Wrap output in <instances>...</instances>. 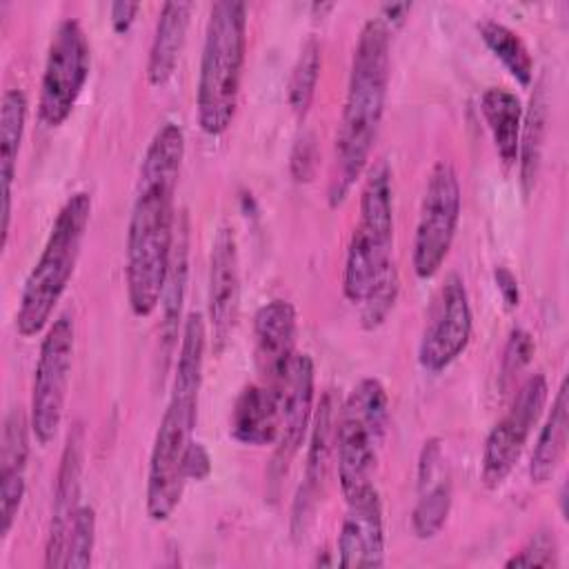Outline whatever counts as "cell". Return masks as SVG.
<instances>
[{"mask_svg":"<svg viewBox=\"0 0 569 569\" xmlns=\"http://www.w3.org/2000/svg\"><path fill=\"white\" fill-rule=\"evenodd\" d=\"M182 158V127L171 120L162 122L142 156L127 227V298L138 318H149L162 298L178 224L176 189Z\"/></svg>","mask_w":569,"mask_h":569,"instance_id":"cell-1","label":"cell"},{"mask_svg":"<svg viewBox=\"0 0 569 569\" xmlns=\"http://www.w3.org/2000/svg\"><path fill=\"white\" fill-rule=\"evenodd\" d=\"M282 420V391L269 385H247L238 393L231 418L229 433L236 442L249 447L276 445Z\"/></svg>","mask_w":569,"mask_h":569,"instance_id":"cell-21","label":"cell"},{"mask_svg":"<svg viewBox=\"0 0 569 569\" xmlns=\"http://www.w3.org/2000/svg\"><path fill=\"white\" fill-rule=\"evenodd\" d=\"M389 420V396L378 378H362L345 398L336 425V465L347 498L373 485Z\"/></svg>","mask_w":569,"mask_h":569,"instance_id":"cell-7","label":"cell"},{"mask_svg":"<svg viewBox=\"0 0 569 569\" xmlns=\"http://www.w3.org/2000/svg\"><path fill=\"white\" fill-rule=\"evenodd\" d=\"M493 280H496V287L502 296V302L509 307V309H516L520 305V287H518V280L516 276L511 273L509 267H496L493 269Z\"/></svg>","mask_w":569,"mask_h":569,"instance_id":"cell-35","label":"cell"},{"mask_svg":"<svg viewBox=\"0 0 569 569\" xmlns=\"http://www.w3.org/2000/svg\"><path fill=\"white\" fill-rule=\"evenodd\" d=\"M389 27L369 18L356 40L347 96L336 131L333 167L329 178V204L338 207L367 169L389 89Z\"/></svg>","mask_w":569,"mask_h":569,"instance_id":"cell-3","label":"cell"},{"mask_svg":"<svg viewBox=\"0 0 569 569\" xmlns=\"http://www.w3.org/2000/svg\"><path fill=\"white\" fill-rule=\"evenodd\" d=\"M298 316L289 300L273 298L264 302L253 318L256 365L262 382L282 391L296 358Z\"/></svg>","mask_w":569,"mask_h":569,"instance_id":"cell-17","label":"cell"},{"mask_svg":"<svg viewBox=\"0 0 569 569\" xmlns=\"http://www.w3.org/2000/svg\"><path fill=\"white\" fill-rule=\"evenodd\" d=\"M204 347V318L200 311H191L182 325L171 396L149 456L144 509L156 522L167 520L176 511L187 485L184 458L193 442V429L198 422Z\"/></svg>","mask_w":569,"mask_h":569,"instance_id":"cell-2","label":"cell"},{"mask_svg":"<svg viewBox=\"0 0 569 569\" xmlns=\"http://www.w3.org/2000/svg\"><path fill=\"white\" fill-rule=\"evenodd\" d=\"M547 124H549V100L547 89L542 82L536 84L527 111H522V127H520V140H518V176H520V189L525 198L533 191L540 164H542V149L547 138Z\"/></svg>","mask_w":569,"mask_h":569,"instance_id":"cell-27","label":"cell"},{"mask_svg":"<svg viewBox=\"0 0 569 569\" xmlns=\"http://www.w3.org/2000/svg\"><path fill=\"white\" fill-rule=\"evenodd\" d=\"M318 167V147H316V136L311 131L302 133L291 151L289 169L296 182H309L316 173Z\"/></svg>","mask_w":569,"mask_h":569,"instance_id":"cell-33","label":"cell"},{"mask_svg":"<svg viewBox=\"0 0 569 569\" xmlns=\"http://www.w3.org/2000/svg\"><path fill=\"white\" fill-rule=\"evenodd\" d=\"M76 327L69 311L60 313L47 329L31 382L29 422L38 445H49L62 422L71 362H73Z\"/></svg>","mask_w":569,"mask_h":569,"instance_id":"cell-9","label":"cell"},{"mask_svg":"<svg viewBox=\"0 0 569 569\" xmlns=\"http://www.w3.org/2000/svg\"><path fill=\"white\" fill-rule=\"evenodd\" d=\"M138 11H140V4H138V2H127V0L111 2V7H109V20H111L113 31H116V33H127L129 27L133 24Z\"/></svg>","mask_w":569,"mask_h":569,"instance_id":"cell-36","label":"cell"},{"mask_svg":"<svg viewBox=\"0 0 569 569\" xmlns=\"http://www.w3.org/2000/svg\"><path fill=\"white\" fill-rule=\"evenodd\" d=\"M96 542V511L91 505H80L69 538H67V553L64 567L67 569H87L91 565Z\"/></svg>","mask_w":569,"mask_h":569,"instance_id":"cell-30","label":"cell"},{"mask_svg":"<svg viewBox=\"0 0 569 569\" xmlns=\"http://www.w3.org/2000/svg\"><path fill=\"white\" fill-rule=\"evenodd\" d=\"M82 462H84V431L80 425H73L67 433L60 465L53 485V500H51V516L47 527V542H44V567H64L67 553V538L73 525V518L80 509V478H82Z\"/></svg>","mask_w":569,"mask_h":569,"instance_id":"cell-16","label":"cell"},{"mask_svg":"<svg viewBox=\"0 0 569 569\" xmlns=\"http://www.w3.org/2000/svg\"><path fill=\"white\" fill-rule=\"evenodd\" d=\"M338 565L347 569L385 565V520L376 485L347 498L338 533Z\"/></svg>","mask_w":569,"mask_h":569,"instance_id":"cell-18","label":"cell"},{"mask_svg":"<svg viewBox=\"0 0 569 569\" xmlns=\"http://www.w3.org/2000/svg\"><path fill=\"white\" fill-rule=\"evenodd\" d=\"M558 565H560L558 542H556L553 531H549V529H538L527 540V545L505 562L507 569H513V567H558Z\"/></svg>","mask_w":569,"mask_h":569,"instance_id":"cell-31","label":"cell"},{"mask_svg":"<svg viewBox=\"0 0 569 569\" xmlns=\"http://www.w3.org/2000/svg\"><path fill=\"white\" fill-rule=\"evenodd\" d=\"M191 9V2H164L160 7L147 60V80L151 87L167 84L176 73L187 40Z\"/></svg>","mask_w":569,"mask_h":569,"instance_id":"cell-22","label":"cell"},{"mask_svg":"<svg viewBox=\"0 0 569 569\" xmlns=\"http://www.w3.org/2000/svg\"><path fill=\"white\" fill-rule=\"evenodd\" d=\"M27 96L22 89H7L0 104V193H2V247L9 238L13 178L27 122Z\"/></svg>","mask_w":569,"mask_h":569,"instance_id":"cell-23","label":"cell"},{"mask_svg":"<svg viewBox=\"0 0 569 569\" xmlns=\"http://www.w3.org/2000/svg\"><path fill=\"white\" fill-rule=\"evenodd\" d=\"M536 351L533 336L527 329H511L505 351H502V362H500V387L507 389L511 380L531 362V356Z\"/></svg>","mask_w":569,"mask_h":569,"instance_id":"cell-32","label":"cell"},{"mask_svg":"<svg viewBox=\"0 0 569 569\" xmlns=\"http://www.w3.org/2000/svg\"><path fill=\"white\" fill-rule=\"evenodd\" d=\"M187 273H189V218L184 211L178 216L176 224V238L169 256L164 289L160 298V336L164 340V349L169 351L178 338V325L182 313V300L187 291Z\"/></svg>","mask_w":569,"mask_h":569,"instance_id":"cell-25","label":"cell"},{"mask_svg":"<svg viewBox=\"0 0 569 569\" xmlns=\"http://www.w3.org/2000/svg\"><path fill=\"white\" fill-rule=\"evenodd\" d=\"M445 462L442 440H425L418 456V500L411 511V529L420 540L438 536L451 511L453 482Z\"/></svg>","mask_w":569,"mask_h":569,"instance_id":"cell-19","label":"cell"},{"mask_svg":"<svg viewBox=\"0 0 569 569\" xmlns=\"http://www.w3.org/2000/svg\"><path fill=\"white\" fill-rule=\"evenodd\" d=\"M338 400L333 391H325L309 427V447L305 462V478L293 500L291 531L293 536H305L318 502L322 500L325 485L329 478V467L336 456V425H338Z\"/></svg>","mask_w":569,"mask_h":569,"instance_id":"cell-14","label":"cell"},{"mask_svg":"<svg viewBox=\"0 0 569 569\" xmlns=\"http://www.w3.org/2000/svg\"><path fill=\"white\" fill-rule=\"evenodd\" d=\"M320 67H322L320 42L313 36H309L296 58V64L291 69L289 84H287V100H289L291 111L298 118H305L313 102L316 84L320 78Z\"/></svg>","mask_w":569,"mask_h":569,"instance_id":"cell-29","label":"cell"},{"mask_svg":"<svg viewBox=\"0 0 569 569\" xmlns=\"http://www.w3.org/2000/svg\"><path fill=\"white\" fill-rule=\"evenodd\" d=\"M478 31L489 51L505 64V69L513 76L520 87H529L533 80V58L525 44V40L498 20L478 22Z\"/></svg>","mask_w":569,"mask_h":569,"instance_id":"cell-28","label":"cell"},{"mask_svg":"<svg viewBox=\"0 0 569 569\" xmlns=\"http://www.w3.org/2000/svg\"><path fill=\"white\" fill-rule=\"evenodd\" d=\"M211 471V458H209V451L204 449L202 442L193 440L189 445V451H187V458H184V473H187V480H204Z\"/></svg>","mask_w":569,"mask_h":569,"instance_id":"cell-34","label":"cell"},{"mask_svg":"<svg viewBox=\"0 0 569 569\" xmlns=\"http://www.w3.org/2000/svg\"><path fill=\"white\" fill-rule=\"evenodd\" d=\"M567 431H569V400H567V380H562L529 458V478L533 485L549 482L558 471L567 451Z\"/></svg>","mask_w":569,"mask_h":569,"instance_id":"cell-24","label":"cell"},{"mask_svg":"<svg viewBox=\"0 0 569 569\" xmlns=\"http://www.w3.org/2000/svg\"><path fill=\"white\" fill-rule=\"evenodd\" d=\"M89 216L91 196L87 191L71 193L60 207L18 300L16 331L22 338H33L49 325L56 305L73 278Z\"/></svg>","mask_w":569,"mask_h":569,"instance_id":"cell-6","label":"cell"},{"mask_svg":"<svg viewBox=\"0 0 569 569\" xmlns=\"http://www.w3.org/2000/svg\"><path fill=\"white\" fill-rule=\"evenodd\" d=\"M316 400V367L309 353H296L287 385L282 389V420L276 449L269 462V485H278L300 451L313 420Z\"/></svg>","mask_w":569,"mask_h":569,"instance_id":"cell-13","label":"cell"},{"mask_svg":"<svg viewBox=\"0 0 569 569\" xmlns=\"http://www.w3.org/2000/svg\"><path fill=\"white\" fill-rule=\"evenodd\" d=\"M209 325L216 351H222L236 329L240 311V258L231 224L218 227L209 256Z\"/></svg>","mask_w":569,"mask_h":569,"instance_id":"cell-15","label":"cell"},{"mask_svg":"<svg viewBox=\"0 0 569 569\" xmlns=\"http://www.w3.org/2000/svg\"><path fill=\"white\" fill-rule=\"evenodd\" d=\"M91 69V51L78 20H60L51 33L38 113L47 127H60L73 111Z\"/></svg>","mask_w":569,"mask_h":569,"instance_id":"cell-10","label":"cell"},{"mask_svg":"<svg viewBox=\"0 0 569 569\" xmlns=\"http://www.w3.org/2000/svg\"><path fill=\"white\" fill-rule=\"evenodd\" d=\"M411 11V4L409 2H391V4H382L380 7V20L389 27V31L393 29V27H400L402 22H405V18H407V13Z\"/></svg>","mask_w":569,"mask_h":569,"instance_id":"cell-37","label":"cell"},{"mask_svg":"<svg viewBox=\"0 0 569 569\" xmlns=\"http://www.w3.org/2000/svg\"><path fill=\"white\" fill-rule=\"evenodd\" d=\"M547 393V378L542 373H531L516 391L507 413L487 433L480 458V480L487 489H498L518 465L522 449L542 416Z\"/></svg>","mask_w":569,"mask_h":569,"instance_id":"cell-11","label":"cell"},{"mask_svg":"<svg viewBox=\"0 0 569 569\" xmlns=\"http://www.w3.org/2000/svg\"><path fill=\"white\" fill-rule=\"evenodd\" d=\"M462 209V189L456 167L438 160L425 182L411 264L418 278H433L449 256Z\"/></svg>","mask_w":569,"mask_h":569,"instance_id":"cell-8","label":"cell"},{"mask_svg":"<svg viewBox=\"0 0 569 569\" xmlns=\"http://www.w3.org/2000/svg\"><path fill=\"white\" fill-rule=\"evenodd\" d=\"M473 329L471 302L462 276L447 273L427 313L418 345L422 369L438 373L447 369L469 345Z\"/></svg>","mask_w":569,"mask_h":569,"instance_id":"cell-12","label":"cell"},{"mask_svg":"<svg viewBox=\"0 0 569 569\" xmlns=\"http://www.w3.org/2000/svg\"><path fill=\"white\" fill-rule=\"evenodd\" d=\"M247 53V7L220 0L209 9L196 84V118L207 136H220L233 122Z\"/></svg>","mask_w":569,"mask_h":569,"instance_id":"cell-4","label":"cell"},{"mask_svg":"<svg viewBox=\"0 0 569 569\" xmlns=\"http://www.w3.org/2000/svg\"><path fill=\"white\" fill-rule=\"evenodd\" d=\"M396 280L391 169L380 162L369 169L360 189L358 220L345 256L342 291L351 305H362L382 284Z\"/></svg>","mask_w":569,"mask_h":569,"instance_id":"cell-5","label":"cell"},{"mask_svg":"<svg viewBox=\"0 0 569 569\" xmlns=\"http://www.w3.org/2000/svg\"><path fill=\"white\" fill-rule=\"evenodd\" d=\"M480 111L491 133L498 158L502 160L505 167L516 164L522 127L520 98L505 87H489L480 96Z\"/></svg>","mask_w":569,"mask_h":569,"instance_id":"cell-26","label":"cell"},{"mask_svg":"<svg viewBox=\"0 0 569 569\" xmlns=\"http://www.w3.org/2000/svg\"><path fill=\"white\" fill-rule=\"evenodd\" d=\"M311 9L322 13V11H331V9H333V4H318V2H316V4H311Z\"/></svg>","mask_w":569,"mask_h":569,"instance_id":"cell-38","label":"cell"},{"mask_svg":"<svg viewBox=\"0 0 569 569\" xmlns=\"http://www.w3.org/2000/svg\"><path fill=\"white\" fill-rule=\"evenodd\" d=\"M31 422L22 407H11L0 433V538H7L27 491Z\"/></svg>","mask_w":569,"mask_h":569,"instance_id":"cell-20","label":"cell"}]
</instances>
